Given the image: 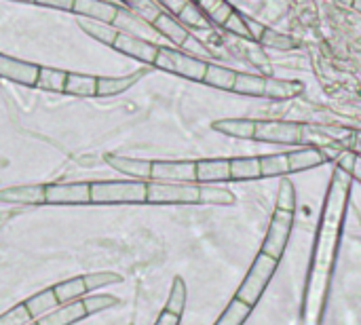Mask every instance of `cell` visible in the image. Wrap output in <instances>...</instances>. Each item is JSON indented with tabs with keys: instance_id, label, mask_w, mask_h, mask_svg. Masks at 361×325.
I'll return each instance as SVG.
<instances>
[{
	"instance_id": "6da1fadb",
	"label": "cell",
	"mask_w": 361,
	"mask_h": 325,
	"mask_svg": "<svg viewBox=\"0 0 361 325\" xmlns=\"http://www.w3.org/2000/svg\"><path fill=\"white\" fill-rule=\"evenodd\" d=\"M351 188H353V178L343 167L336 165L326 190V199L317 224V237L309 260L307 283H305L302 307H300V325H324L328 294H330L332 275H334L338 247L343 239V226L349 209Z\"/></svg>"
},
{
	"instance_id": "7a4b0ae2",
	"label": "cell",
	"mask_w": 361,
	"mask_h": 325,
	"mask_svg": "<svg viewBox=\"0 0 361 325\" xmlns=\"http://www.w3.org/2000/svg\"><path fill=\"white\" fill-rule=\"evenodd\" d=\"M294 216H296V186L292 184V180H281L277 201H275V211H273L260 252L277 260L283 258L292 228H294Z\"/></svg>"
},
{
	"instance_id": "3957f363",
	"label": "cell",
	"mask_w": 361,
	"mask_h": 325,
	"mask_svg": "<svg viewBox=\"0 0 361 325\" xmlns=\"http://www.w3.org/2000/svg\"><path fill=\"white\" fill-rule=\"evenodd\" d=\"M260 159V178H286L292 173L309 171L315 167H322L334 159V154L326 148H298L290 152H277V154H262Z\"/></svg>"
},
{
	"instance_id": "277c9868",
	"label": "cell",
	"mask_w": 361,
	"mask_h": 325,
	"mask_svg": "<svg viewBox=\"0 0 361 325\" xmlns=\"http://www.w3.org/2000/svg\"><path fill=\"white\" fill-rule=\"evenodd\" d=\"M279 262L281 260H277V258H273V256H269L264 252H258V256L254 258V262H252L245 279L241 281L235 298L241 300V302H245L247 307L256 309V305L262 300V296H264L271 279L275 277V273L279 269Z\"/></svg>"
},
{
	"instance_id": "5b68a950",
	"label": "cell",
	"mask_w": 361,
	"mask_h": 325,
	"mask_svg": "<svg viewBox=\"0 0 361 325\" xmlns=\"http://www.w3.org/2000/svg\"><path fill=\"white\" fill-rule=\"evenodd\" d=\"M148 182H91V203L95 205H121V203H146Z\"/></svg>"
},
{
	"instance_id": "8992f818",
	"label": "cell",
	"mask_w": 361,
	"mask_h": 325,
	"mask_svg": "<svg viewBox=\"0 0 361 325\" xmlns=\"http://www.w3.org/2000/svg\"><path fill=\"white\" fill-rule=\"evenodd\" d=\"M152 66L159 68V70H163V72L178 74V76L188 78V80H199V82H203L207 61H203L201 57H195V55H190V53L178 51V49L159 47V53H157V59H154Z\"/></svg>"
},
{
	"instance_id": "52a82bcc",
	"label": "cell",
	"mask_w": 361,
	"mask_h": 325,
	"mask_svg": "<svg viewBox=\"0 0 361 325\" xmlns=\"http://www.w3.org/2000/svg\"><path fill=\"white\" fill-rule=\"evenodd\" d=\"M146 203L150 205H201V184L148 182Z\"/></svg>"
},
{
	"instance_id": "ba28073f",
	"label": "cell",
	"mask_w": 361,
	"mask_h": 325,
	"mask_svg": "<svg viewBox=\"0 0 361 325\" xmlns=\"http://www.w3.org/2000/svg\"><path fill=\"white\" fill-rule=\"evenodd\" d=\"M307 127L300 123L290 121H254V142H267V144H286V146H298L305 142Z\"/></svg>"
},
{
	"instance_id": "9c48e42d",
	"label": "cell",
	"mask_w": 361,
	"mask_h": 325,
	"mask_svg": "<svg viewBox=\"0 0 361 325\" xmlns=\"http://www.w3.org/2000/svg\"><path fill=\"white\" fill-rule=\"evenodd\" d=\"M152 27L161 34V36H165V38H169L173 44H178V47H182V49H186V51H192V53H199V55H207V49L178 21V19H173L169 13H161L159 17H157V21L152 23Z\"/></svg>"
},
{
	"instance_id": "30bf717a",
	"label": "cell",
	"mask_w": 361,
	"mask_h": 325,
	"mask_svg": "<svg viewBox=\"0 0 361 325\" xmlns=\"http://www.w3.org/2000/svg\"><path fill=\"white\" fill-rule=\"evenodd\" d=\"M152 182L197 184V161H152Z\"/></svg>"
},
{
	"instance_id": "8fae6325",
	"label": "cell",
	"mask_w": 361,
	"mask_h": 325,
	"mask_svg": "<svg viewBox=\"0 0 361 325\" xmlns=\"http://www.w3.org/2000/svg\"><path fill=\"white\" fill-rule=\"evenodd\" d=\"M44 203L49 205H87L91 203V184H44Z\"/></svg>"
},
{
	"instance_id": "7c38bea8",
	"label": "cell",
	"mask_w": 361,
	"mask_h": 325,
	"mask_svg": "<svg viewBox=\"0 0 361 325\" xmlns=\"http://www.w3.org/2000/svg\"><path fill=\"white\" fill-rule=\"evenodd\" d=\"M112 49H116L118 53H125L137 61H144L148 66L154 63L157 59V53H159V44L154 42H148L144 40L142 36H133V34H127V32H118Z\"/></svg>"
},
{
	"instance_id": "4fadbf2b",
	"label": "cell",
	"mask_w": 361,
	"mask_h": 325,
	"mask_svg": "<svg viewBox=\"0 0 361 325\" xmlns=\"http://www.w3.org/2000/svg\"><path fill=\"white\" fill-rule=\"evenodd\" d=\"M38 70H40V66H36V63L15 59L11 55L0 53V78H4V80L17 82L23 87H36Z\"/></svg>"
},
{
	"instance_id": "5bb4252c",
	"label": "cell",
	"mask_w": 361,
	"mask_h": 325,
	"mask_svg": "<svg viewBox=\"0 0 361 325\" xmlns=\"http://www.w3.org/2000/svg\"><path fill=\"white\" fill-rule=\"evenodd\" d=\"M72 13H76L78 17H87V19H95V21H104V23H114L118 6L108 2V0H74Z\"/></svg>"
},
{
	"instance_id": "9a60e30c",
	"label": "cell",
	"mask_w": 361,
	"mask_h": 325,
	"mask_svg": "<svg viewBox=\"0 0 361 325\" xmlns=\"http://www.w3.org/2000/svg\"><path fill=\"white\" fill-rule=\"evenodd\" d=\"M231 182V159H203L197 161V184Z\"/></svg>"
},
{
	"instance_id": "2e32d148",
	"label": "cell",
	"mask_w": 361,
	"mask_h": 325,
	"mask_svg": "<svg viewBox=\"0 0 361 325\" xmlns=\"http://www.w3.org/2000/svg\"><path fill=\"white\" fill-rule=\"evenodd\" d=\"M106 163L125 173V176H131L135 180H150V171H152V161H144V159H129V157H118V154H106Z\"/></svg>"
},
{
	"instance_id": "e0dca14e",
	"label": "cell",
	"mask_w": 361,
	"mask_h": 325,
	"mask_svg": "<svg viewBox=\"0 0 361 325\" xmlns=\"http://www.w3.org/2000/svg\"><path fill=\"white\" fill-rule=\"evenodd\" d=\"M0 201L17 203V205H42L44 203V184L4 188V190H0Z\"/></svg>"
},
{
	"instance_id": "ac0fdd59",
	"label": "cell",
	"mask_w": 361,
	"mask_h": 325,
	"mask_svg": "<svg viewBox=\"0 0 361 325\" xmlns=\"http://www.w3.org/2000/svg\"><path fill=\"white\" fill-rule=\"evenodd\" d=\"M87 313H85V307L80 300H74V302H68V305H59L55 311H51L49 315L36 319L38 325H74L76 321L85 319Z\"/></svg>"
},
{
	"instance_id": "d6986e66",
	"label": "cell",
	"mask_w": 361,
	"mask_h": 325,
	"mask_svg": "<svg viewBox=\"0 0 361 325\" xmlns=\"http://www.w3.org/2000/svg\"><path fill=\"white\" fill-rule=\"evenodd\" d=\"M63 93L66 95H74V97H95L97 95V76L68 72Z\"/></svg>"
},
{
	"instance_id": "ffe728a7",
	"label": "cell",
	"mask_w": 361,
	"mask_h": 325,
	"mask_svg": "<svg viewBox=\"0 0 361 325\" xmlns=\"http://www.w3.org/2000/svg\"><path fill=\"white\" fill-rule=\"evenodd\" d=\"M142 74L144 72H133V74H127V76H104V78H97V95H102V97L121 95L127 89H131L142 78Z\"/></svg>"
},
{
	"instance_id": "44dd1931",
	"label": "cell",
	"mask_w": 361,
	"mask_h": 325,
	"mask_svg": "<svg viewBox=\"0 0 361 325\" xmlns=\"http://www.w3.org/2000/svg\"><path fill=\"white\" fill-rule=\"evenodd\" d=\"M254 180H262L258 157L231 159V182H254Z\"/></svg>"
},
{
	"instance_id": "7402d4cb",
	"label": "cell",
	"mask_w": 361,
	"mask_h": 325,
	"mask_svg": "<svg viewBox=\"0 0 361 325\" xmlns=\"http://www.w3.org/2000/svg\"><path fill=\"white\" fill-rule=\"evenodd\" d=\"M23 305H25V309H27V313H30V317L34 321V319H40V317L49 315L51 311H55L59 307V300H57L53 288H49V290H42V292L30 296Z\"/></svg>"
},
{
	"instance_id": "603a6c76",
	"label": "cell",
	"mask_w": 361,
	"mask_h": 325,
	"mask_svg": "<svg viewBox=\"0 0 361 325\" xmlns=\"http://www.w3.org/2000/svg\"><path fill=\"white\" fill-rule=\"evenodd\" d=\"M214 131L231 135V137H239V140H252L254 133V121L252 118H222L216 121L212 125Z\"/></svg>"
},
{
	"instance_id": "cb8c5ba5",
	"label": "cell",
	"mask_w": 361,
	"mask_h": 325,
	"mask_svg": "<svg viewBox=\"0 0 361 325\" xmlns=\"http://www.w3.org/2000/svg\"><path fill=\"white\" fill-rule=\"evenodd\" d=\"M78 25L85 34H89L91 38L99 40L102 44H114L116 36H118V30L112 25V23H104V21H95V19H87V17H80L78 19Z\"/></svg>"
},
{
	"instance_id": "d4e9b609",
	"label": "cell",
	"mask_w": 361,
	"mask_h": 325,
	"mask_svg": "<svg viewBox=\"0 0 361 325\" xmlns=\"http://www.w3.org/2000/svg\"><path fill=\"white\" fill-rule=\"evenodd\" d=\"M302 93V82L296 80H279V78H269L264 85V97L267 99H292Z\"/></svg>"
},
{
	"instance_id": "484cf974",
	"label": "cell",
	"mask_w": 361,
	"mask_h": 325,
	"mask_svg": "<svg viewBox=\"0 0 361 325\" xmlns=\"http://www.w3.org/2000/svg\"><path fill=\"white\" fill-rule=\"evenodd\" d=\"M235 78H237V72L235 70L224 68V66H218V63H207L203 82L209 85V87L222 89V91H233Z\"/></svg>"
},
{
	"instance_id": "4316f807",
	"label": "cell",
	"mask_w": 361,
	"mask_h": 325,
	"mask_svg": "<svg viewBox=\"0 0 361 325\" xmlns=\"http://www.w3.org/2000/svg\"><path fill=\"white\" fill-rule=\"evenodd\" d=\"M264 85H267V76L237 72L233 93H237V95H247V97H264Z\"/></svg>"
},
{
	"instance_id": "83f0119b",
	"label": "cell",
	"mask_w": 361,
	"mask_h": 325,
	"mask_svg": "<svg viewBox=\"0 0 361 325\" xmlns=\"http://www.w3.org/2000/svg\"><path fill=\"white\" fill-rule=\"evenodd\" d=\"M195 4L199 6V11L205 15L207 21H212V23H216V25H220V27L226 23V19H228L231 13L235 11L226 0H197Z\"/></svg>"
},
{
	"instance_id": "f1b7e54d",
	"label": "cell",
	"mask_w": 361,
	"mask_h": 325,
	"mask_svg": "<svg viewBox=\"0 0 361 325\" xmlns=\"http://www.w3.org/2000/svg\"><path fill=\"white\" fill-rule=\"evenodd\" d=\"M66 78H68V72L57 70V68H44V66H40V70H38V78H36V87H38V89H42V91L63 93Z\"/></svg>"
},
{
	"instance_id": "f546056e",
	"label": "cell",
	"mask_w": 361,
	"mask_h": 325,
	"mask_svg": "<svg viewBox=\"0 0 361 325\" xmlns=\"http://www.w3.org/2000/svg\"><path fill=\"white\" fill-rule=\"evenodd\" d=\"M53 292H55L59 305H68V302L80 300V298L87 294L85 279H82V277H72V279H68V281H61V283L53 286Z\"/></svg>"
},
{
	"instance_id": "4dcf8cb0",
	"label": "cell",
	"mask_w": 361,
	"mask_h": 325,
	"mask_svg": "<svg viewBox=\"0 0 361 325\" xmlns=\"http://www.w3.org/2000/svg\"><path fill=\"white\" fill-rule=\"evenodd\" d=\"M252 311H254L252 307H247L245 302L233 298V300L228 302V307L222 311V315L218 317V321L214 325H245V321H247L250 315H252Z\"/></svg>"
},
{
	"instance_id": "1f68e13d",
	"label": "cell",
	"mask_w": 361,
	"mask_h": 325,
	"mask_svg": "<svg viewBox=\"0 0 361 325\" xmlns=\"http://www.w3.org/2000/svg\"><path fill=\"white\" fill-rule=\"evenodd\" d=\"M118 32H127V34H133V36H140L146 27H148V23L146 21H142L137 15H133L129 8H125V6H118V13H116V19H114V23H112Z\"/></svg>"
},
{
	"instance_id": "d6a6232c",
	"label": "cell",
	"mask_w": 361,
	"mask_h": 325,
	"mask_svg": "<svg viewBox=\"0 0 361 325\" xmlns=\"http://www.w3.org/2000/svg\"><path fill=\"white\" fill-rule=\"evenodd\" d=\"M186 298H188V290H186V281L182 277H176L169 290V298L165 302L163 311H169L173 315H182L186 309Z\"/></svg>"
},
{
	"instance_id": "836d02e7",
	"label": "cell",
	"mask_w": 361,
	"mask_h": 325,
	"mask_svg": "<svg viewBox=\"0 0 361 325\" xmlns=\"http://www.w3.org/2000/svg\"><path fill=\"white\" fill-rule=\"evenodd\" d=\"M125 4L133 15H137L148 25H152L157 21V17L163 13L161 4L157 0H125Z\"/></svg>"
},
{
	"instance_id": "e575fe53",
	"label": "cell",
	"mask_w": 361,
	"mask_h": 325,
	"mask_svg": "<svg viewBox=\"0 0 361 325\" xmlns=\"http://www.w3.org/2000/svg\"><path fill=\"white\" fill-rule=\"evenodd\" d=\"M237 199L231 190L214 184H201V205H235Z\"/></svg>"
},
{
	"instance_id": "d590c367",
	"label": "cell",
	"mask_w": 361,
	"mask_h": 325,
	"mask_svg": "<svg viewBox=\"0 0 361 325\" xmlns=\"http://www.w3.org/2000/svg\"><path fill=\"white\" fill-rule=\"evenodd\" d=\"M80 302H82L87 315H95V313H102V311H108V309L116 307L118 298L110 296V294H95V296H85Z\"/></svg>"
},
{
	"instance_id": "8d00e7d4",
	"label": "cell",
	"mask_w": 361,
	"mask_h": 325,
	"mask_svg": "<svg viewBox=\"0 0 361 325\" xmlns=\"http://www.w3.org/2000/svg\"><path fill=\"white\" fill-rule=\"evenodd\" d=\"M258 42L264 44V47H271V49H279V51H292L296 47V40L294 38H290L286 34H279V32H275L271 27H264L262 30V36H260Z\"/></svg>"
},
{
	"instance_id": "74e56055",
	"label": "cell",
	"mask_w": 361,
	"mask_h": 325,
	"mask_svg": "<svg viewBox=\"0 0 361 325\" xmlns=\"http://www.w3.org/2000/svg\"><path fill=\"white\" fill-rule=\"evenodd\" d=\"M178 17H180V23L182 25H190V27H201V30H205L207 27V19H205V15L199 11V6L195 4V2H186L184 4V8L178 13Z\"/></svg>"
},
{
	"instance_id": "f35d334b",
	"label": "cell",
	"mask_w": 361,
	"mask_h": 325,
	"mask_svg": "<svg viewBox=\"0 0 361 325\" xmlns=\"http://www.w3.org/2000/svg\"><path fill=\"white\" fill-rule=\"evenodd\" d=\"M85 288L87 292H93V290H99V288H106V286H114V283H121L123 277L118 273H91V275H85Z\"/></svg>"
},
{
	"instance_id": "ab89813d",
	"label": "cell",
	"mask_w": 361,
	"mask_h": 325,
	"mask_svg": "<svg viewBox=\"0 0 361 325\" xmlns=\"http://www.w3.org/2000/svg\"><path fill=\"white\" fill-rule=\"evenodd\" d=\"M222 27H224L228 34H235V36L245 38V40H254V38H252V32H250V27H247V23H245V17H243L241 13H237V11L231 13V17L226 19V23H224Z\"/></svg>"
},
{
	"instance_id": "60d3db41",
	"label": "cell",
	"mask_w": 361,
	"mask_h": 325,
	"mask_svg": "<svg viewBox=\"0 0 361 325\" xmlns=\"http://www.w3.org/2000/svg\"><path fill=\"white\" fill-rule=\"evenodd\" d=\"M336 165L338 167H343L353 180H357L361 184V154L357 152H343L341 157H338V161H336Z\"/></svg>"
},
{
	"instance_id": "b9f144b4",
	"label": "cell",
	"mask_w": 361,
	"mask_h": 325,
	"mask_svg": "<svg viewBox=\"0 0 361 325\" xmlns=\"http://www.w3.org/2000/svg\"><path fill=\"white\" fill-rule=\"evenodd\" d=\"M27 321H32L25 305H17L13 309H8L4 315H0V325H27Z\"/></svg>"
},
{
	"instance_id": "7bdbcfd3",
	"label": "cell",
	"mask_w": 361,
	"mask_h": 325,
	"mask_svg": "<svg viewBox=\"0 0 361 325\" xmlns=\"http://www.w3.org/2000/svg\"><path fill=\"white\" fill-rule=\"evenodd\" d=\"M36 4L49 6V8H57V11H70L72 13L74 0H36Z\"/></svg>"
},
{
	"instance_id": "ee69618b",
	"label": "cell",
	"mask_w": 361,
	"mask_h": 325,
	"mask_svg": "<svg viewBox=\"0 0 361 325\" xmlns=\"http://www.w3.org/2000/svg\"><path fill=\"white\" fill-rule=\"evenodd\" d=\"M180 321H182V315H173L169 311H163L154 325H180Z\"/></svg>"
},
{
	"instance_id": "f6af8a7d",
	"label": "cell",
	"mask_w": 361,
	"mask_h": 325,
	"mask_svg": "<svg viewBox=\"0 0 361 325\" xmlns=\"http://www.w3.org/2000/svg\"><path fill=\"white\" fill-rule=\"evenodd\" d=\"M351 6H353V8H355V11L361 15V0H353V2H351Z\"/></svg>"
},
{
	"instance_id": "bcb514c9",
	"label": "cell",
	"mask_w": 361,
	"mask_h": 325,
	"mask_svg": "<svg viewBox=\"0 0 361 325\" xmlns=\"http://www.w3.org/2000/svg\"><path fill=\"white\" fill-rule=\"evenodd\" d=\"M355 146H357V148L361 150V131H357V133H355Z\"/></svg>"
},
{
	"instance_id": "7dc6e473",
	"label": "cell",
	"mask_w": 361,
	"mask_h": 325,
	"mask_svg": "<svg viewBox=\"0 0 361 325\" xmlns=\"http://www.w3.org/2000/svg\"><path fill=\"white\" fill-rule=\"evenodd\" d=\"M13 2H25V4H36V0H13Z\"/></svg>"
},
{
	"instance_id": "c3c4849f",
	"label": "cell",
	"mask_w": 361,
	"mask_h": 325,
	"mask_svg": "<svg viewBox=\"0 0 361 325\" xmlns=\"http://www.w3.org/2000/svg\"><path fill=\"white\" fill-rule=\"evenodd\" d=\"M341 2H347V4H351V2H353V0H341Z\"/></svg>"
},
{
	"instance_id": "681fc988",
	"label": "cell",
	"mask_w": 361,
	"mask_h": 325,
	"mask_svg": "<svg viewBox=\"0 0 361 325\" xmlns=\"http://www.w3.org/2000/svg\"><path fill=\"white\" fill-rule=\"evenodd\" d=\"M190 2H197V0H190Z\"/></svg>"
},
{
	"instance_id": "f907efd6",
	"label": "cell",
	"mask_w": 361,
	"mask_h": 325,
	"mask_svg": "<svg viewBox=\"0 0 361 325\" xmlns=\"http://www.w3.org/2000/svg\"><path fill=\"white\" fill-rule=\"evenodd\" d=\"M32 325H38V324H32Z\"/></svg>"
},
{
	"instance_id": "816d5d0a",
	"label": "cell",
	"mask_w": 361,
	"mask_h": 325,
	"mask_svg": "<svg viewBox=\"0 0 361 325\" xmlns=\"http://www.w3.org/2000/svg\"><path fill=\"white\" fill-rule=\"evenodd\" d=\"M123 2H125V0H123Z\"/></svg>"
}]
</instances>
